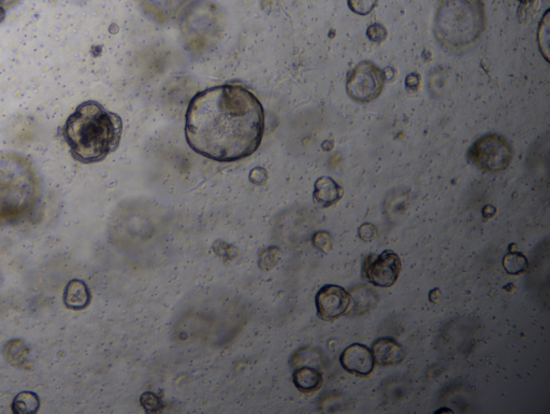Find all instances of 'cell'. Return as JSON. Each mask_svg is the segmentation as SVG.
<instances>
[{
	"instance_id": "obj_5",
	"label": "cell",
	"mask_w": 550,
	"mask_h": 414,
	"mask_svg": "<svg viewBox=\"0 0 550 414\" xmlns=\"http://www.w3.org/2000/svg\"><path fill=\"white\" fill-rule=\"evenodd\" d=\"M513 156L511 144L498 133H487L479 138L468 151V158L479 168L489 173L505 171Z\"/></svg>"
},
{
	"instance_id": "obj_26",
	"label": "cell",
	"mask_w": 550,
	"mask_h": 414,
	"mask_svg": "<svg viewBox=\"0 0 550 414\" xmlns=\"http://www.w3.org/2000/svg\"><path fill=\"white\" fill-rule=\"evenodd\" d=\"M6 19V11L5 9H4L3 6H0V24L5 21Z\"/></svg>"
},
{
	"instance_id": "obj_8",
	"label": "cell",
	"mask_w": 550,
	"mask_h": 414,
	"mask_svg": "<svg viewBox=\"0 0 550 414\" xmlns=\"http://www.w3.org/2000/svg\"><path fill=\"white\" fill-rule=\"evenodd\" d=\"M317 315L324 320H335L348 314L352 297L347 291L335 284L322 286L315 297Z\"/></svg>"
},
{
	"instance_id": "obj_7",
	"label": "cell",
	"mask_w": 550,
	"mask_h": 414,
	"mask_svg": "<svg viewBox=\"0 0 550 414\" xmlns=\"http://www.w3.org/2000/svg\"><path fill=\"white\" fill-rule=\"evenodd\" d=\"M401 260L392 250L381 254H371L363 261L362 277L377 288H390L401 273Z\"/></svg>"
},
{
	"instance_id": "obj_24",
	"label": "cell",
	"mask_w": 550,
	"mask_h": 414,
	"mask_svg": "<svg viewBox=\"0 0 550 414\" xmlns=\"http://www.w3.org/2000/svg\"><path fill=\"white\" fill-rule=\"evenodd\" d=\"M231 248H233V246L225 243L224 241H216L213 246L214 252H215L218 256H222V258H233V256H231L233 252H227V250H230Z\"/></svg>"
},
{
	"instance_id": "obj_18",
	"label": "cell",
	"mask_w": 550,
	"mask_h": 414,
	"mask_svg": "<svg viewBox=\"0 0 550 414\" xmlns=\"http://www.w3.org/2000/svg\"><path fill=\"white\" fill-rule=\"evenodd\" d=\"M379 0H347L348 7L359 16H368L377 7Z\"/></svg>"
},
{
	"instance_id": "obj_1",
	"label": "cell",
	"mask_w": 550,
	"mask_h": 414,
	"mask_svg": "<svg viewBox=\"0 0 550 414\" xmlns=\"http://www.w3.org/2000/svg\"><path fill=\"white\" fill-rule=\"evenodd\" d=\"M265 112L250 90L223 84L197 93L186 111L190 148L213 161L231 163L254 154L263 141Z\"/></svg>"
},
{
	"instance_id": "obj_9",
	"label": "cell",
	"mask_w": 550,
	"mask_h": 414,
	"mask_svg": "<svg viewBox=\"0 0 550 414\" xmlns=\"http://www.w3.org/2000/svg\"><path fill=\"white\" fill-rule=\"evenodd\" d=\"M344 370L357 377H369L375 370V362L370 348L352 343L344 350L340 358Z\"/></svg>"
},
{
	"instance_id": "obj_25",
	"label": "cell",
	"mask_w": 550,
	"mask_h": 414,
	"mask_svg": "<svg viewBox=\"0 0 550 414\" xmlns=\"http://www.w3.org/2000/svg\"><path fill=\"white\" fill-rule=\"evenodd\" d=\"M405 86L409 92H417L420 88V76L417 74H411L407 76L405 81Z\"/></svg>"
},
{
	"instance_id": "obj_12",
	"label": "cell",
	"mask_w": 550,
	"mask_h": 414,
	"mask_svg": "<svg viewBox=\"0 0 550 414\" xmlns=\"http://www.w3.org/2000/svg\"><path fill=\"white\" fill-rule=\"evenodd\" d=\"M343 188L330 177H322L315 182L313 197L318 205L331 207L343 196Z\"/></svg>"
},
{
	"instance_id": "obj_13",
	"label": "cell",
	"mask_w": 550,
	"mask_h": 414,
	"mask_svg": "<svg viewBox=\"0 0 550 414\" xmlns=\"http://www.w3.org/2000/svg\"><path fill=\"white\" fill-rule=\"evenodd\" d=\"M292 380H294L295 386L300 392L307 393V394L320 390L324 382L320 371L311 366H301L297 368L292 375Z\"/></svg>"
},
{
	"instance_id": "obj_20",
	"label": "cell",
	"mask_w": 550,
	"mask_h": 414,
	"mask_svg": "<svg viewBox=\"0 0 550 414\" xmlns=\"http://www.w3.org/2000/svg\"><path fill=\"white\" fill-rule=\"evenodd\" d=\"M279 262V248H269L261 252L259 266L263 269H272Z\"/></svg>"
},
{
	"instance_id": "obj_19",
	"label": "cell",
	"mask_w": 550,
	"mask_h": 414,
	"mask_svg": "<svg viewBox=\"0 0 550 414\" xmlns=\"http://www.w3.org/2000/svg\"><path fill=\"white\" fill-rule=\"evenodd\" d=\"M539 41L541 51L548 61V41H549V11H546L539 29Z\"/></svg>"
},
{
	"instance_id": "obj_15",
	"label": "cell",
	"mask_w": 550,
	"mask_h": 414,
	"mask_svg": "<svg viewBox=\"0 0 550 414\" xmlns=\"http://www.w3.org/2000/svg\"><path fill=\"white\" fill-rule=\"evenodd\" d=\"M40 399L38 395L29 390L21 392L12 401V411L16 414L36 413L39 410Z\"/></svg>"
},
{
	"instance_id": "obj_3",
	"label": "cell",
	"mask_w": 550,
	"mask_h": 414,
	"mask_svg": "<svg viewBox=\"0 0 550 414\" xmlns=\"http://www.w3.org/2000/svg\"><path fill=\"white\" fill-rule=\"evenodd\" d=\"M485 27L483 0H441L434 18L437 41L452 50L468 48Z\"/></svg>"
},
{
	"instance_id": "obj_22",
	"label": "cell",
	"mask_w": 550,
	"mask_h": 414,
	"mask_svg": "<svg viewBox=\"0 0 550 414\" xmlns=\"http://www.w3.org/2000/svg\"><path fill=\"white\" fill-rule=\"evenodd\" d=\"M367 36H368L371 41L381 44V42L385 41L386 38H387V29L383 25L375 23V24L369 26L368 31H367Z\"/></svg>"
},
{
	"instance_id": "obj_6",
	"label": "cell",
	"mask_w": 550,
	"mask_h": 414,
	"mask_svg": "<svg viewBox=\"0 0 550 414\" xmlns=\"http://www.w3.org/2000/svg\"><path fill=\"white\" fill-rule=\"evenodd\" d=\"M386 74L372 61H361L347 76L348 96L358 103H370L379 99L385 86Z\"/></svg>"
},
{
	"instance_id": "obj_17",
	"label": "cell",
	"mask_w": 550,
	"mask_h": 414,
	"mask_svg": "<svg viewBox=\"0 0 550 414\" xmlns=\"http://www.w3.org/2000/svg\"><path fill=\"white\" fill-rule=\"evenodd\" d=\"M140 403L148 413H158L163 408L161 397L152 392L143 393L140 397Z\"/></svg>"
},
{
	"instance_id": "obj_14",
	"label": "cell",
	"mask_w": 550,
	"mask_h": 414,
	"mask_svg": "<svg viewBox=\"0 0 550 414\" xmlns=\"http://www.w3.org/2000/svg\"><path fill=\"white\" fill-rule=\"evenodd\" d=\"M352 297V307L348 314L360 315L365 312L371 311L379 303L375 293L367 286H358L350 293Z\"/></svg>"
},
{
	"instance_id": "obj_23",
	"label": "cell",
	"mask_w": 550,
	"mask_h": 414,
	"mask_svg": "<svg viewBox=\"0 0 550 414\" xmlns=\"http://www.w3.org/2000/svg\"><path fill=\"white\" fill-rule=\"evenodd\" d=\"M377 227L370 223H365V224L361 225L358 229L359 238L363 241L370 242L377 237Z\"/></svg>"
},
{
	"instance_id": "obj_4",
	"label": "cell",
	"mask_w": 550,
	"mask_h": 414,
	"mask_svg": "<svg viewBox=\"0 0 550 414\" xmlns=\"http://www.w3.org/2000/svg\"><path fill=\"white\" fill-rule=\"evenodd\" d=\"M36 188L35 173L27 159L0 154V218L16 216L31 207Z\"/></svg>"
},
{
	"instance_id": "obj_27",
	"label": "cell",
	"mask_w": 550,
	"mask_h": 414,
	"mask_svg": "<svg viewBox=\"0 0 550 414\" xmlns=\"http://www.w3.org/2000/svg\"><path fill=\"white\" fill-rule=\"evenodd\" d=\"M519 1H521V3H526L529 0H519Z\"/></svg>"
},
{
	"instance_id": "obj_11",
	"label": "cell",
	"mask_w": 550,
	"mask_h": 414,
	"mask_svg": "<svg viewBox=\"0 0 550 414\" xmlns=\"http://www.w3.org/2000/svg\"><path fill=\"white\" fill-rule=\"evenodd\" d=\"M91 303V292L84 281L73 279L68 282L63 291V303L74 311L84 310Z\"/></svg>"
},
{
	"instance_id": "obj_16",
	"label": "cell",
	"mask_w": 550,
	"mask_h": 414,
	"mask_svg": "<svg viewBox=\"0 0 550 414\" xmlns=\"http://www.w3.org/2000/svg\"><path fill=\"white\" fill-rule=\"evenodd\" d=\"M503 267L509 275L518 276L526 273L529 268L528 260L518 251H509L503 258Z\"/></svg>"
},
{
	"instance_id": "obj_2",
	"label": "cell",
	"mask_w": 550,
	"mask_h": 414,
	"mask_svg": "<svg viewBox=\"0 0 550 414\" xmlns=\"http://www.w3.org/2000/svg\"><path fill=\"white\" fill-rule=\"evenodd\" d=\"M122 133V118L95 101L81 104L63 127L70 153L81 163H99L116 152Z\"/></svg>"
},
{
	"instance_id": "obj_10",
	"label": "cell",
	"mask_w": 550,
	"mask_h": 414,
	"mask_svg": "<svg viewBox=\"0 0 550 414\" xmlns=\"http://www.w3.org/2000/svg\"><path fill=\"white\" fill-rule=\"evenodd\" d=\"M371 351H372L375 364L380 366H394V365L401 364L405 358L404 349L396 340L387 337L375 340Z\"/></svg>"
},
{
	"instance_id": "obj_21",
	"label": "cell",
	"mask_w": 550,
	"mask_h": 414,
	"mask_svg": "<svg viewBox=\"0 0 550 414\" xmlns=\"http://www.w3.org/2000/svg\"><path fill=\"white\" fill-rule=\"evenodd\" d=\"M313 244L322 252H329L333 246V238L328 231H317L313 236Z\"/></svg>"
}]
</instances>
